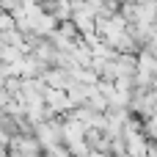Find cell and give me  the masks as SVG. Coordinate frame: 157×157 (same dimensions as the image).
Masks as SVG:
<instances>
[{
    "label": "cell",
    "mask_w": 157,
    "mask_h": 157,
    "mask_svg": "<svg viewBox=\"0 0 157 157\" xmlns=\"http://www.w3.org/2000/svg\"><path fill=\"white\" fill-rule=\"evenodd\" d=\"M88 157H110V152H99V149H94V152H88Z\"/></svg>",
    "instance_id": "obj_1"
}]
</instances>
